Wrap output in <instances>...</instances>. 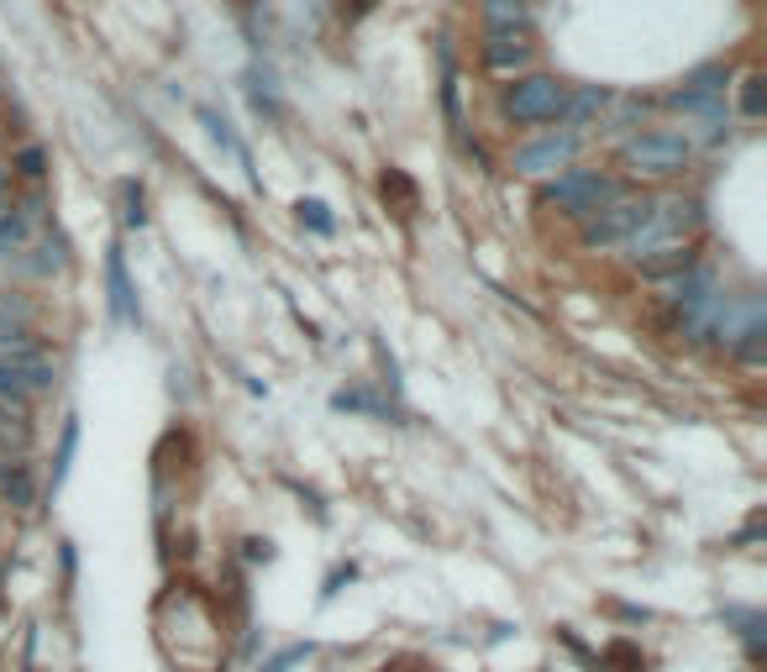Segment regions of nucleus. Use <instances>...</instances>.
<instances>
[{
    "instance_id": "nucleus-3",
    "label": "nucleus",
    "mask_w": 767,
    "mask_h": 672,
    "mask_svg": "<svg viewBox=\"0 0 767 672\" xmlns=\"http://www.w3.org/2000/svg\"><path fill=\"white\" fill-rule=\"evenodd\" d=\"M59 384V363L48 357L42 342H27V347H6L0 353V405L27 416V405L38 395H48Z\"/></svg>"
},
{
    "instance_id": "nucleus-4",
    "label": "nucleus",
    "mask_w": 767,
    "mask_h": 672,
    "mask_svg": "<svg viewBox=\"0 0 767 672\" xmlns=\"http://www.w3.org/2000/svg\"><path fill=\"white\" fill-rule=\"evenodd\" d=\"M563 100L567 84L558 74H521V80L500 84V116L510 126H546V121H563Z\"/></svg>"
},
{
    "instance_id": "nucleus-14",
    "label": "nucleus",
    "mask_w": 767,
    "mask_h": 672,
    "mask_svg": "<svg viewBox=\"0 0 767 672\" xmlns=\"http://www.w3.org/2000/svg\"><path fill=\"white\" fill-rule=\"evenodd\" d=\"M201 121H205V132H211V142H216V147H226V153L237 159V169H243V174L253 179V153H247V142L237 138V132H232V126H226V121L216 116L211 105H201Z\"/></svg>"
},
{
    "instance_id": "nucleus-19",
    "label": "nucleus",
    "mask_w": 767,
    "mask_h": 672,
    "mask_svg": "<svg viewBox=\"0 0 767 672\" xmlns=\"http://www.w3.org/2000/svg\"><path fill=\"white\" fill-rule=\"evenodd\" d=\"M295 211H300V221H310V226H316L321 237H331V232H337V221L326 216V205H321V200H300Z\"/></svg>"
},
{
    "instance_id": "nucleus-2",
    "label": "nucleus",
    "mask_w": 767,
    "mask_h": 672,
    "mask_svg": "<svg viewBox=\"0 0 767 672\" xmlns=\"http://www.w3.org/2000/svg\"><path fill=\"white\" fill-rule=\"evenodd\" d=\"M626 190H631L626 179L600 174V169H563L558 179H546V184H542V205L584 226V221L594 216V211H605L610 200L626 195Z\"/></svg>"
},
{
    "instance_id": "nucleus-6",
    "label": "nucleus",
    "mask_w": 767,
    "mask_h": 672,
    "mask_svg": "<svg viewBox=\"0 0 767 672\" xmlns=\"http://www.w3.org/2000/svg\"><path fill=\"white\" fill-rule=\"evenodd\" d=\"M579 147H584V138L579 132H542V138L521 142L515 153H510V169L525 179H558L563 169H573V159H579Z\"/></svg>"
},
{
    "instance_id": "nucleus-16",
    "label": "nucleus",
    "mask_w": 767,
    "mask_h": 672,
    "mask_svg": "<svg viewBox=\"0 0 767 672\" xmlns=\"http://www.w3.org/2000/svg\"><path fill=\"white\" fill-rule=\"evenodd\" d=\"M763 111H767V80L751 69L747 80H742V95H736V116H742V121H763Z\"/></svg>"
},
{
    "instance_id": "nucleus-12",
    "label": "nucleus",
    "mask_w": 767,
    "mask_h": 672,
    "mask_svg": "<svg viewBox=\"0 0 767 672\" xmlns=\"http://www.w3.org/2000/svg\"><path fill=\"white\" fill-rule=\"evenodd\" d=\"M484 32H531V0H479Z\"/></svg>"
},
{
    "instance_id": "nucleus-20",
    "label": "nucleus",
    "mask_w": 767,
    "mask_h": 672,
    "mask_svg": "<svg viewBox=\"0 0 767 672\" xmlns=\"http://www.w3.org/2000/svg\"><path fill=\"white\" fill-rule=\"evenodd\" d=\"M74 436H80V426L69 420V426H63V447H59V468H53V483H63V474H69V457H74Z\"/></svg>"
},
{
    "instance_id": "nucleus-22",
    "label": "nucleus",
    "mask_w": 767,
    "mask_h": 672,
    "mask_svg": "<svg viewBox=\"0 0 767 672\" xmlns=\"http://www.w3.org/2000/svg\"><path fill=\"white\" fill-rule=\"evenodd\" d=\"M300 656H305V646H295V652H284V656H279V662H274V668H268V672H284V668H289V662H300Z\"/></svg>"
},
{
    "instance_id": "nucleus-7",
    "label": "nucleus",
    "mask_w": 767,
    "mask_h": 672,
    "mask_svg": "<svg viewBox=\"0 0 767 672\" xmlns=\"http://www.w3.org/2000/svg\"><path fill=\"white\" fill-rule=\"evenodd\" d=\"M479 63H484V74L510 84L521 74H536V42H531V32H484Z\"/></svg>"
},
{
    "instance_id": "nucleus-21",
    "label": "nucleus",
    "mask_w": 767,
    "mask_h": 672,
    "mask_svg": "<svg viewBox=\"0 0 767 672\" xmlns=\"http://www.w3.org/2000/svg\"><path fill=\"white\" fill-rule=\"evenodd\" d=\"M122 221H126V226H142V221H147V211H142V190H137V184H126V211H122Z\"/></svg>"
},
{
    "instance_id": "nucleus-1",
    "label": "nucleus",
    "mask_w": 767,
    "mask_h": 672,
    "mask_svg": "<svg viewBox=\"0 0 767 672\" xmlns=\"http://www.w3.org/2000/svg\"><path fill=\"white\" fill-rule=\"evenodd\" d=\"M694 138L678 132V126H646V132H631L621 142V169H626L636 184H673L694 169Z\"/></svg>"
},
{
    "instance_id": "nucleus-11",
    "label": "nucleus",
    "mask_w": 767,
    "mask_h": 672,
    "mask_svg": "<svg viewBox=\"0 0 767 672\" xmlns=\"http://www.w3.org/2000/svg\"><path fill=\"white\" fill-rule=\"evenodd\" d=\"M105 284H111V316H116V320H137V289H132V278H126L122 247H111V253H105Z\"/></svg>"
},
{
    "instance_id": "nucleus-18",
    "label": "nucleus",
    "mask_w": 767,
    "mask_h": 672,
    "mask_svg": "<svg viewBox=\"0 0 767 672\" xmlns=\"http://www.w3.org/2000/svg\"><path fill=\"white\" fill-rule=\"evenodd\" d=\"M730 138V111L726 105H715V111H705V147H720V142ZM699 142H694V147H699Z\"/></svg>"
},
{
    "instance_id": "nucleus-10",
    "label": "nucleus",
    "mask_w": 767,
    "mask_h": 672,
    "mask_svg": "<svg viewBox=\"0 0 767 672\" xmlns=\"http://www.w3.org/2000/svg\"><path fill=\"white\" fill-rule=\"evenodd\" d=\"M605 105H610V90H600V84H584V90H567L563 100V121H567V132H579L584 138L594 121L605 116Z\"/></svg>"
},
{
    "instance_id": "nucleus-13",
    "label": "nucleus",
    "mask_w": 767,
    "mask_h": 672,
    "mask_svg": "<svg viewBox=\"0 0 767 672\" xmlns=\"http://www.w3.org/2000/svg\"><path fill=\"white\" fill-rule=\"evenodd\" d=\"M27 342H38L32 336V310L21 299H0V353L6 347H27Z\"/></svg>"
},
{
    "instance_id": "nucleus-5",
    "label": "nucleus",
    "mask_w": 767,
    "mask_h": 672,
    "mask_svg": "<svg viewBox=\"0 0 767 672\" xmlns=\"http://www.w3.org/2000/svg\"><path fill=\"white\" fill-rule=\"evenodd\" d=\"M646 216H652V195H646V190H626V195H615L605 211H594V216L579 226V242H584V253L626 247V237L642 232Z\"/></svg>"
},
{
    "instance_id": "nucleus-9",
    "label": "nucleus",
    "mask_w": 767,
    "mask_h": 672,
    "mask_svg": "<svg viewBox=\"0 0 767 672\" xmlns=\"http://www.w3.org/2000/svg\"><path fill=\"white\" fill-rule=\"evenodd\" d=\"M699 263V247L694 242H663V247H652V253H642L636 257V274H646L652 284H663V278H678V274H688Z\"/></svg>"
},
{
    "instance_id": "nucleus-23",
    "label": "nucleus",
    "mask_w": 767,
    "mask_h": 672,
    "mask_svg": "<svg viewBox=\"0 0 767 672\" xmlns=\"http://www.w3.org/2000/svg\"><path fill=\"white\" fill-rule=\"evenodd\" d=\"M6 190H11V169L0 163V200H6Z\"/></svg>"
},
{
    "instance_id": "nucleus-8",
    "label": "nucleus",
    "mask_w": 767,
    "mask_h": 672,
    "mask_svg": "<svg viewBox=\"0 0 767 672\" xmlns=\"http://www.w3.org/2000/svg\"><path fill=\"white\" fill-rule=\"evenodd\" d=\"M726 90H730L726 63H705V69H694V74L667 95V105H673V111H688V116H705L715 105H726Z\"/></svg>"
},
{
    "instance_id": "nucleus-15",
    "label": "nucleus",
    "mask_w": 767,
    "mask_h": 672,
    "mask_svg": "<svg viewBox=\"0 0 767 672\" xmlns=\"http://www.w3.org/2000/svg\"><path fill=\"white\" fill-rule=\"evenodd\" d=\"M0 495H6V505H32V495H38V478H32V462H0Z\"/></svg>"
},
{
    "instance_id": "nucleus-17",
    "label": "nucleus",
    "mask_w": 767,
    "mask_h": 672,
    "mask_svg": "<svg viewBox=\"0 0 767 672\" xmlns=\"http://www.w3.org/2000/svg\"><path fill=\"white\" fill-rule=\"evenodd\" d=\"M11 169V179H32V184H42L48 179V153H42L38 142H27V147H17V159L6 163Z\"/></svg>"
}]
</instances>
